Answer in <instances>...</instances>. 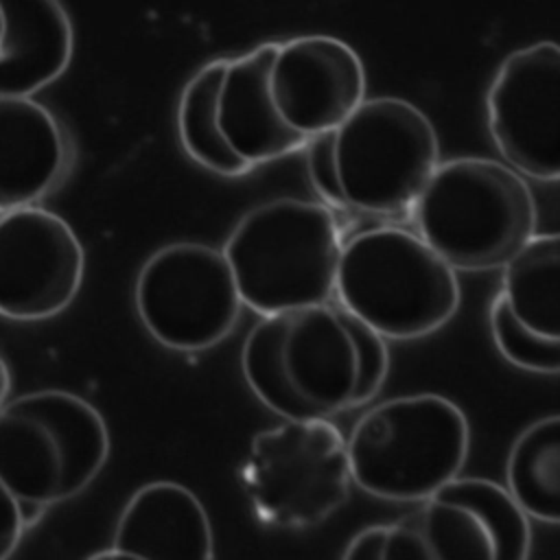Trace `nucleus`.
I'll list each match as a JSON object with an SVG mask.
<instances>
[{"instance_id": "1", "label": "nucleus", "mask_w": 560, "mask_h": 560, "mask_svg": "<svg viewBox=\"0 0 560 560\" xmlns=\"http://www.w3.org/2000/svg\"><path fill=\"white\" fill-rule=\"evenodd\" d=\"M241 370L256 398L287 418H330L370 402L389 372L385 337L337 302L262 315Z\"/></svg>"}, {"instance_id": "2", "label": "nucleus", "mask_w": 560, "mask_h": 560, "mask_svg": "<svg viewBox=\"0 0 560 560\" xmlns=\"http://www.w3.org/2000/svg\"><path fill=\"white\" fill-rule=\"evenodd\" d=\"M343 241L330 206L278 197L238 219L223 256L243 304L262 317L330 302Z\"/></svg>"}, {"instance_id": "3", "label": "nucleus", "mask_w": 560, "mask_h": 560, "mask_svg": "<svg viewBox=\"0 0 560 560\" xmlns=\"http://www.w3.org/2000/svg\"><path fill=\"white\" fill-rule=\"evenodd\" d=\"M455 269L416 230L374 225L343 241L335 302L385 339H420L459 308Z\"/></svg>"}, {"instance_id": "4", "label": "nucleus", "mask_w": 560, "mask_h": 560, "mask_svg": "<svg viewBox=\"0 0 560 560\" xmlns=\"http://www.w3.org/2000/svg\"><path fill=\"white\" fill-rule=\"evenodd\" d=\"M413 230L453 269L503 262L536 234L534 195L512 166L490 158L440 162L411 210Z\"/></svg>"}, {"instance_id": "5", "label": "nucleus", "mask_w": 560, "mask_h": 560, "mask_svg": "<svg viewBox=\"0 0 560 560\" xmlns=\"http://www.w3.org/2000/svg\"><path fill=\"white\" fill-rule=\"evenodd\" d=\"M109 457L101 411L66 389H37L0 407V479L24 505L31 525L81 494Z\"/></svg>"}, {"instance_id": "6", "label": "nucleus", "mask_w": 560, "mask_h": 560, "mask_svg": "<svg viewBox=\"0 0 560 560\" xmlns=\"http://www.w3.org/2000/svg\"><path fill=\"white\" fill-rule=\"evenodd\" d=\"M529 516L510 490L481 477H453L394 523L359 532L346 560H525Z\"/></svg>"}, {"instance_id": "7", "label": "nucleus", "mask_w": 560, "mask_h": 560, "mask_svg": "<svg viewBox=\"0 0 560 560\" xmlns=\"http://www.w3.org/2000/svg\"><path fill=\"white\" fill-rule=\"evenodd\" d=\"M346 448L352 481L363 492L418 503L462 472L470 427L446 396H398L368 409L346 438Z\"/></svg>"}, {"instance_id": "8", "label": "nucleus", "mask_w": 560, "mask_h": 560, "mask_svg": "<svg viewBox=\"0 0 560 560\" xmlns=\"http://www.w3.org/2000/svg\"><path fill=\"white\" fill-rule=\"evenodd\" d=\"M332 144L348 214L411 219L420 190L440 164L433 122L398 96L363 98L332 129Z\"/></svg>"}, {"instance_id": "9", "label": "nucleus", "mask_w": 560, "mask_h": 560, "mask_svg": "<svg viewBox=\"0 0 560 560\" xmlns=\"http://www.w3.org/2000/svg\"><path fill=\"white\" fill-rule=\"evenodd\" d=\"M238 479L260 525L317 527L350 497L346 438L330 418H287L252 438Z\"/></svg>"}, {"instance_id": "10", "label": "nucleus", "mask_w": 560, "mask_h": 560, "mask_svg": "<svg viewBox=\"0 0 560 560\" xmlns=\"http://www.w3.org/2000/svg\"><path fill=\"white\" fill-rule=\"evenodd\" d=\"M133 304L144 330L164 348L201 352L223 341L243 300L223 249L179 241L155 249L140 267Z\"/></svg>"}, {"instance_id": "11", "label": "nucleus", "mask_w": 560, "mask_h": 560, "mask_svg": "<svg viewBox=\"0 0 560 560\" xmlns=\"http://www.w3.org/2000/svg\"><path fill=\"white\" fill-rule=\"evenodd\" d=\"M486 122L508 166L560 182V44L540 39L505 55L486 92Z\"/></svg>"}, {"instance_id": "12", "label": "nucleus", "mask_w": 560, "mask_h": 560, "mask_svg": "<svg viewBox=\"0 0 560 560\" xmlns=\"http://www.w3.org/2000/svg\"><path fill=\"white\" fill-rule=\"evenodd\" d=\"M85 252L72 225L37 203L0 210V317L42 322L77 298Z\"/></svg>"}, {"instance_id": "13", "label": "nucleus", "mask_w": 560, "mask_h": 560, "mask_svg": "<svg viewBox=\"0 0 560 560\" xmlns=\"http://www.w3.org/2000/svg\"><path fill=\"white\" fill-rule=\"evenodd\" d=\"M269 92L284 125L311 140L337 129L365 98V68L346 42L300 35L278 42Z\"/></svg>"}, {"instance_id": "14", "label": "nucleus", "mask_w": 560, "mask_h": 560, "mask_svg": "<svg viewBox=\"0 0 560 560\" xmlns=\"http://www.w3.org/2000/svg\"><path fill=\"white\" fill-rule=\"evenodd\" d=\"M127 560H210L214 536L199 497L168 479L140 486L125 503L112 545Z\"/></svg>"}, {"instance_id": "15", "label": "nucleus", "mask_w": 560, "mask_h": 560, "mask_svg": "<svg viewBox=\"0 0 560 560\" xmlns=\"http://www.w3.org/2000/svg\"><path fill=\"white\" fill-rule=\"evenodd\" d=\"M70 164V136L48 107L0 96V210L37 203L59 188Z\"/></svg>"}, {"instance_id": "16", "label": "nucleus", "mask_w": 560, "mask_h": 560, "mask_svg": "<svg viewBox=\"0 0 560 560\" xmlns=\"http://www.w3.org/2000/svg\"><path fill=\"white\" fill-rule=\"evenodd\" d=\"M278 42H262L228 61L219 90V127L228 144L252 166L280 160L306 147L280 118L271 92L269 70Z\"/></svg>"}, {"instance_id": "17", "label": "nucleus", "mask_w": 560, "mask_h": 560, "mask_svg": "<svg viewBox=\"0 0 560 560\" xmlns=\"http://www.w3.org/2000/svg\"><path fill=\"white\" fill-rule=\"evenodd\" d=\"M0 96H33L57 81L74 48L59 0H0Z\"/></svg>"}, {"instance_id": "18", "label": "nucleus", "mask_w": 560, "mask_h": 560, "mask_svg": "<svg viewBox=\"0 0 560 560\" xmlns=\"http://www.w3.org/2000/svg\"><path fill=\"white\" fill-rule=\"evenodd\" d=\"M499 295L523 328L560 339V232L532 234L503 262Z\"/></svg>"}, {"instance_id": "19", "label": "nucleus", "mask_w": 560, "mask_h": 560, "mask_svg": "<svg viewBox=\"0 0 560 560\" xmlns=\"http://www.w3.org/2000/svg\"><path fill=\"white\" fill-rule=\"evenodd\" d=\"M228 61L212 59L188 79L177 103V136L195 164L221 177H241L254 166L228 144L219 127V90Z\"/></svg>"}, {"instance_id": "20", "label": "nucleus", "mask_w": 560, "mask_h": 560, "mask_svg": "<svg viewBox=\"0 0 560 560\" xmlns=\"http://www.w3.org/2000/svg\"><path fill=\"white\" fill-rule=\"evenodd\" d=\"M505 488L521 510L560 525V413L527 424L510 446Z\"/></svg>"}, {"instance_id": "21", "label": "nucleus", "mask_w": 560, "mask_h": 560, "mask_svg": "<svg viewBox=\"0 0 560 560\" xmlns=\"http://www.w3.org/2000/svg\"><path fill=\"white\" fill-rule=\"evenodd\" d=\"M490 332L499 354L512 365L538 374H560V339L523 328L499 293L490 304Z\"/></svg>"}, {"instance_id": "22", "label": "nucleus", "mask_w": 560, "mask_h": 560, "mask_svg": "<svg viewBox=\"0 0 560 560\" xmlns=\"http://www.w3.org/2000/svg\"><path fill=\"white\" fill-rule=\"evenodd\" d=\"M306 171L313 190L319 195L322 203L330 206L339 214H348L343 208L337 168H335V144H332V129L313 136L306 147Z\"/></svg>"}, {"instance_id": "23", "label": "nucleus", "mask_w": 560, "mask_h": 560, "mask_svg": "<svg viewBox=\"0 0 560 560\" xmlns=\"http://www.w3.org/2000/svg\"><path fill=\"white\" fill-rule=\"evenodd\" d=\"M28 527L31 521L24 505L0 479V560L13 556Z\"/></svg>"}, {"instance_id": "24", "label": "nucleus", "mask_w": 560, "mask_h": 560, "mask_svg": "<svg viewBox=\"0 0 560 560\" xmlns=\"http://www.w3.org/2000/svg\"><path fill=\"white\" fill-rule=\"evenodd\" d=\"M9 392H11V370L4 361V357L0 354V407L7 402Z\"/></svg>"}, {"instance_id": "25", "label": "nucleus", "mask_w": 560, "mask_h": 560, "mask_svg": "<svg viewBox=\"0 0 560 560\" xmlns=\"http://www.w3.org/2000/svg\"><path fill=\"white\" fill-rule=\"evenodd\" d=\"M0 33H2V11H0Z\"/></svg>"}]
</instances>
